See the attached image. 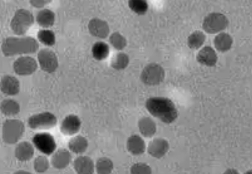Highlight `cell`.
Here are the masks:
<instances>
[{"label": "cell", "mask_w": 252, "mask_h": 174, "mask_svg": "<svg viewBox=\"0 0 252 174\" xmlns=\"http://www.w3.org/2000/svg\"><path fill=\"white\" fill-rule=\"evenodd\" d=\"M39 42L32 36H9L1 44V52L7 58L32 55L39 51Z\"/></svg>", "instance_id": "obj_1"}, {"label": "cell", "mask_w": 252, "mask_h": 174, "mask_svg": "<svg viewBox=\"0 0 252 174\" xmlns=\"http://www.w3.org/2000/svg\"><path fill=\"white\" fill-rule=\"evenodd\" d=\"M146 108L152 116L165 123L174 122L178 117L175 105L167 98H150L146 102Z\"/></svg>", "instance_id": "obj_2"}, {"label": "cell", "mask_w": 252, "mask_h": 174, "mask_svg": "<svg viewBox=\"0 0 252 174\" xmlns=\"http://www.w3.org/2000/svg\"><path fill=\"white\" fill-rule=\"evenodd\" d=\"M35 17L30 10L20 9L16 11L10 22V28L17 36H25L34 25Z\"/></svg>", "instance_id": "obj_3"}, {"label": "cell", "mask_w": 252, "mask_h": 174, "mask_svg": "<svg viewBox=\"0 0 252 174\" xmlns=\"http://www.w3.org/2000/svg\"><path fill=\"white\" fill-rule=\"evenodd\" d=\"M25 131V124L22 121L9 118L3 123V141L7 145H15L21 139Z\"/></svg>", "instance_id": "obj_4"}, {"label": "cell", "mask_w": 252, "mask_h": 174, "mask_svg": "<svg viewBox=\"0 0 252 174\" xmlns=\"http://www.w3.org/2000/svg\"><path fill=\"white\" fill-rule=\"evenodd\" d=\"M229 25L227 17L220 12H212L204 18L203 29L209 34L222 32Z\"/></svg>", "instance_id": "obj_5"}, {"label": "cell", "mask_w": 252, "mask_h": 174, "mask_svg": "<svg viewBox=\"0 0 252 174\" xmlns=\"http://www.w3.org/2000/svg\"><path fill=\"white\" fill-rule=\"evenodd\" d=\"M165 72L162 66L157 63H151L146 66L141 74V80L144 85L156 86L163 82Z\"/></svg>", "instance_id": "obj_6"}, {"label": "cell", "mask_w": 252, "mask_h": 174, "mask_svg": "<svg viewBox=\"0 0 252 174\" xmlns=\"http://www.w3.org/2000/svg\"><path fill=\"white\" fill-rule=\"evenodd\" d=\"M58 123V118L51 112L36 114L30 117L28 125L32 129H50L55 127Z\"/></svg>", "instance_id": "obj_7"}, {"label": "cell", "mask_w": 252, "mask_h": 174, "mask_svg": "<svg viewBox=\"0 0 252 174\" xmlns=\"http://www.w3.org/2000/svg\"><path fill=\"white\" fill-rule=\"evenodd\" d=\"M36 61L41 69L48 74L56 72L59 66L58 56L50 49H42L38 51Z\"/></svg>", "instance_id": "obj_8"}, {"label": "cell", "mask_w": 252, "mask_h": 174, "mask_svg": "<svg viewBox=\"0 0 252 174\" xmlns=\"http://www.w3.org/2000/svg\"><path fill=\"white\" fill-rule=\"evenodd\" d=\"M32 143L38 151L44 155L52 154L57 149V144L54 137L49 133L41 132L33 137Z\"/></svg>", "instance_id": "obj_9"}, {"label": "cell", "mask_w": 252, "mask_h": 174, "mask_svg": "<svg viewBox=\"0 0 252 174\" xmlns=\"http://www.w3.org/2000/svg\"><path fill=\"white\" fill-rule=\"evenodd\" d=\"M37 61L28 55L20 56L13 64V70L16 74L22 77H27L34 74L38 69Z\"/></svg>", "instance_id": "obj_10"}, {"label": "cell", "mask_w": 252, "mask_h": 174, "mask_svg": "<svg viewBox=\"0 0 252 174\" xmlns=\"http://www.w3.org/2000/svg\"><path fill=\"white\" fill-rule=\"evenodd\" d=\"M88 30L92 36L100 39L107 38L110 31L108 23L96 17L89 22Z\"/></svg>", "instance_id": "obj_11"}, {"label": "cell", "mask_w": 252, "mask_h": 174, "mask_svg": "<svg viewBox=\"0 0 252 174\" xmlns=\"http://www.w3.org/2000/svg\"><path fill=\"white\" fill-rule=\"evenodd\" d=\"M0 91L7 96H16L20 93V82L14 76H4L0 81Z\"/></svg>", "instance_id": "obj_12"}, {"label": "cell", "mask_w": 252, "mask_h": 174, "mask_svg": "<svg viewBox=\"0 0 252 174\" xmlns=\"http://www.w3.org/2000/svg\"><path fill=\"white\" fill-rule=\"evenodd\" d=\"M81 119L77 115H69L62 121L60 130L66 136H73L79 132L81 129Z\"/></svg>", "instance_id": "obj_13"}, {"label": "cell", "mask_w": 252, "mask_h": 174, "mask_svg": "<svg viewBox=\"0 0 252 174\" xmlns=\"http://www.w3.org/2000/svg\"><path fill=\"white\" fill-rule=\"evenodd\" d=\"M196 59L199 64L212 67V66L216 65L217 61H218V57H217L216 52L212 47L206 46L198 52Z\"/></svg>", "instance_id": "obj_14"}, {"label": "cell", "mask_w": 252, "mask_h": 174, "mask_svg": "<svg viewBox=\"0 0 252 174\" xmlns=\"http://www.w3.org/2000/svg\"><path fill=\"white\" fill-rule=\"evenodd\" d=\"M169 145L164 139H155L150 142L148 146V153L152 157L160 159L169 151Z\"/></svg>", "instance_id": "obj_15"}, {"label": "cell", "mask_w": 252, "mask_h": 174, "mask_svg": "<svg viewBox=\"0 0 252 174\" xmlns=\"http://www.w3.org/2000/svg\"><path fill=\"white\" fill-rule=\"evenodd\" d=\"M51 164L57 169H64L72 161V155L68 150L60 148L52 153Z\"/></svg>", "instance_id": "obj_16"}, {"label": "cell", "mask_w": 252, "mask_h": 174, "mask_svg": "<svg viewBox=\"0 0 252 174\" xmlns=\"http://www.w3.org/2000/svg\"><path fill=\"white\" fill-rule=\"evenodd\" d=\"M34 154V146L28 142H22L16 146L15 155L16 159L20 162H27L32 159Z\"/></svg>", "instance_id": "obj_17"}, {"label": "cell", "mask_w": 252, "mask_h": 174, "mask_svg": "<svg viewBox=\"0 0 252 174\" xmlns=\"http://www.w3.org/2000/svg\"><path fill=\"white\" fill-rule=\"evenodd\" d=\"M56 16L55 12L47 8L41 9L35 17V21L42 29H50L55 25Z\"/></svg>", "instance_id": "obj_18"}, {"label": "cell", "mask_w": 252, "mask_h": 174, "mask_svg": "<svg viewBox=\"0 0 252 174\" xmlns=\"http://www.w3.org/2000/svg\"><path fill=\"white\" fill-rule=\"evenodd\" d=\"M74 169L79 174H92L94 173L95 165L89 156H79L74 160Z\"/></svg>", "instance_id": "obj_19"}, {"label": "cell", "mask_w": 252, "mask_h": 174, "mask_svg": "<svg viewBox=\"0 0 252 174\" xmlns=\"http://www.w3.org/2000/svg\"><path fill=\"white\" fill-rule=\"evenodd\" d=\"M126 148L130 153L134 156H139L145 151V142L142 137L137 135H133L128 139L126 142Z\"/></svg>", "instance_id": "obj_20"}, {"label": "cell", "mask_w": 252, "mask_h": 174, "mask_svg": "<svg viewBox=\"0 0 252 174\" xmlns=\"http://www.w3.org/2000/svg\"><path fill=\"white\" fill-rule=\"evenodd\" d=\"M233 38L230 34L225 32H220L215 36L214 40L215 48L217 51L220 52H226L231 50L233 45Z\"/></svg>", "instance_id": "obj_21"}, {"label": "cell", "mask_w": 252, "mask_h": 174, "mask_svg": "<svg viewBox=\"0 0 252 174\" xmlns=\"http://www.w3.org/2000/svg\"><path fill=\"white\" fill-rule=\"evenodd\" d=\"M0 111L5 116H15L20 112V106L14 99H4L0 104Z\"/></svg>", "instance_id": "obj_22"}, {"label": "cell", "mask_w": 252, "mask_h": 174, "mask_svg": "<svg viewBox=\"0 0 252 174\" xmlns=\"http://www.w3.org/2000/svg\"><path fill=\"white\" fill-rule=\"evenodd\" d=\"M138 127L141 134L147 138H151L157 131L156 123L149 117L141 118L138 123Z\"/></svg>", "instance_id": "obj_23"}, {"label": "cell", "mask_w": 252, "mask_h": 174, "mask_svg": "<svg viewBox=\"0 0 252 174\" xmlns=\"http://www.w3.org/2000/svg\"><path fill=\"white\" fill-rule=\"evenodd\" d=\"M68 146L72 153L82 154L88 148V141L82 136H77L70 139Z\"/></svg>", "instance_id": "obj_24"}, {"label": "cell", "mask_w": 252, "mask_h": 174, "mask_svg": "<svg viewBox=\"0 0 252 174\" xmlns=\"http://www.w3.org/2000/svg\"><path fill=\"white\" fill-rule=\"evenodd\" d=\"M92 55L93 58L97 61H102L108 58L109 55V47L105 42H96L92 48Z\"/></svg>", "instance_id": "obj_25"}, {"label": "cell", "mask_w": 252, "mask_h": 174, "mask_svg": "<svg viewBox=\"0 0 252 174\" xmlns=\"http://www.w3.org/2000/svg\"><path fill=\"white\" fill-rule=\"evenodd\" d=\"M129 57L126 53L120 52L112 58L111 66L115 70H124L129 65Z\"/></svg>", "instance_id": "obj_26"}, {"label": "cell", "mask_w": 252, "mask_h": 174, "mask_svg": "<svg viewBox=\"0 0 252 174\" xmlns=\"http://www.w3.org/2000/svg\"><path fill=\"white\" fill-rule=\"evenodd\" d=\"M38 42L47 47H52L56 44V35L52 30L42 29L37 33Z\"/></svg>", "instance_id": "obj_27"}, {"label": "cell", "mask_w": 252, "mask_h": 174, "mask_svg": "<svg viewBox=\"0 0 252 174\" xmlns=\"http://www.w3.org/2000/svg\"><path fill=\"white\" fill-rule=\"evenodd\" d=\"M206 40V36L201 31H195L191 33L188 39V45L191 50H198L204 45Z\"/></svg>", "instance_id": "obj_28"}, {"label": "cell", "mask_w": 252, "mask_h": 174, "mask_svg": "<svg viewBox=\"0 0 252 174\" xmlns=\"http://www.w3.org/2000/svg\"><path fill=\"white\" fill-rule=\"evenodd\" d=\"M128 6L130 10L138 15H144L149 9L147 0H128Z\"/></svg>", "instance_id": "obj_29"}, {"label": "cell", "mask_w": 252, "mask_h": 174, "mask_svg": "<svg viewBox=\"0 0 252 174\" xmlns=\"http://www.w3.org/2000/svg\"><path fill=\"white\" fill-rule=\"evenodd\" d=\"M114 169V164L108 158H100L95 164V170L99 174H111Z\"/></svg>", "instance_id": "obj_30"}, {"label": "cell", "mask_w": 252, "mask_h": 174, "mask_svg": "<svg viewBox=\"0 0 252 174\" xmlns=\"http://www.w3.org/2000/svg\"><path fill=\"white\" fill-rule=\"evenodd\" d=\"M109 43L117 51H123L126 47V39L120 32H114L109 36Z\"/></svg>", "instance_id": "obj_31"}, {"label": "cell", "mask_w": 252, "mask_h": 174, "mask_svg": "<svg viewBox=\"0 0 252 174\" xmlns=\"http://www.w3.org/2000/svg\"><path fill=\"white\" fill-rule=\"evenodd\" d=\"M50 168V161L44 156L36 157L34 161V169L36 173L42 174L47 172Z\"/></svg>", "instance_id": "obj_32"}, {"label": "cell", "mask_w": 252, "mask_h": 174, "mask_svg": "<svg viewBox=\"0 0 252 174\" xmlns=\"http://www.w3.org/2000/svg\"><path fill=\"white\" fill-rule=\"evenodd\" d=\"M131 173L134 174H151V168L149 167L147 164H143V163H138V164H134L131 168Z\"/></svg>", "instance_id": "obj_33"}, {"label": "cell", "mask_w": 252, "mask_h": 174, "mask_svg": "<svg viewBox=\"0 0 252 174\" xmlns=\"http://www.w3.org/2000/svg\"><path fill=\"white\" fill-rule=\"evenodd\" d=\"M52 0H30V4L36 9H43L52 2Z\"/></svg>", "instance_id": "obj_34"}, {"label": "cell", "mask_w": 252, "mask_h": 174, "mask_svg": "<svg viewBox=\"0 0 252 174\" xmlns=\"http://www.w3.org/2000/svg\"><path fill=\"white\" fill-rule=\"evenodd\" d=\"M16 174H30L29 172H25V171H18Z\"/></svg>", "instance_id": "obj_35"}]
</instances>
